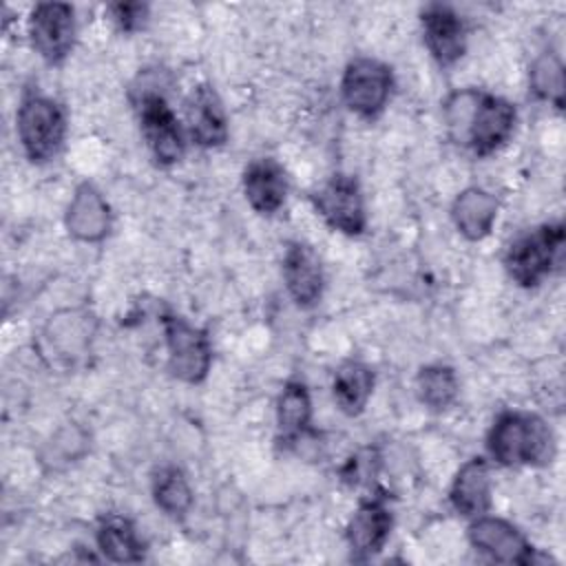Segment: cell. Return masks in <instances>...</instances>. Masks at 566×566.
Wrapping results in <instances>:
<instances>
[{
  "instance_id": "d4e9b609",
  "label": "cell",
  "mask_w": 566,
  "mask_h": 566,
  "mask_svg": "<svg viewBox=\"0 0 566 566\" xmlns=\"http://www.w3.org/2000/svg\"><path fill=\"white\" fill-rule=\"evenodd\" d=\"M108 15L124 33L139 31L148 20V4L144 2H115L108 7Z\"/></svg>"
},
{
  "instance_id": "cb8c5ba5",
  "label": "cell",
  "mask_w": 566,
  "mask_h": 566,
  "mask_svg": "<svg viewBox=\"0 0 566 566\" xmlns=\"http://www.w3.org/2000/svg\"><path fill=\"white\" fill-rule=\"evenodd\" d=\"M531 91L539 97L551 102L555 108L564 106V66L553 53H542L528 73Z\"/></svg>"
},
{
  "instance_id": "3957f363",
  "label": "cell",
  "mask_w": 566,
  "mask_h": 566,
  "mask_svg": "<svg viewBox=\"0 0 566 566\" xmlns=\"http://www.w3.org/2000/svg\"><path fill=\"white\" fill-rule=\"evenodd\" d=\"M564 254V223L548 221L520 234L504 254L509 276L522 287H535L551 276Z\"/></svg>"
},
{
  "instance_id": "603a6c76",
  "label": "cell",
  "mask_w": 566,
  "mask_h": 566,
  "mask_svg": "<svg viewBox=\"0 0 566 566\" xmlns=\"http://www.w3.org/2000/svg\"><path fill=\"white\" fill-rule=\"evenodd\" d=\"M153 500L168 517H184L192 506V489L177 467H161L153 475Z\"/></svg>"
},
{
  "instance_id": "d6986e66",
  "label": "cell",
  "mask_w": 566,
  "mask_h": 566,
  "mask_svg": "<svg viewBox=\"0 0 566 566\" xmlns=\"http://www.w3.org/2000/svg\"><path fill=\"white\" fill-rule=\"evenodd\" d=\"M312 422V398L303 380H287L276 400V429L283 442H298Z\"/></svg>"
},
{
  "instance_id": "5b68a950",
  "label": "cell",
  "mask_w": 566,
  "mask_h": 566,
  "mask_svg": "<svg viewBox=\"0 0 566 566\" xmlns=\"http://www.w3.org/2000/svg\"><path fill=\"white\" fill-rule=\"evenodd\" d=\"M137 119L142 128V137L159 166H172L184 157L186 139L184 128L166 102V97L157 91H144L135 99Z\"/></svg>"
},
{
  "instance_id": "6da1fadb",
  "label": "cell",
  "mask_w": 566,
  "mask_h": 566,
  "mask_svg": "<svg viewBox=\"0 0 566 566\" xmlns=\"http://www.w3.org/2000/svg\"><path fill=\"white\" fill-rule=\"evenodd\" d=\"M515 122V106L486 91L462 88L444 102V124L451 139L478 157L500 150L511 139Z\"/></svg>"
},
{
  "instance_id": "7c38bea8",
  "label": "cell",
  "mask_w": 566,
  "mask_h": 566,
  "mask_svg": "<svg viewBox=\"0 0 566 566\" xmlns=\"http://www.w3.org/2000/svg\"><path fill=\"white\" fill-rule=\"evenodd\" d=\"M422 38L431 57L440 66L455 64L467 51V27L462 15L449 4H427L420 11Z\"/></svg>"
},
{
  "instance_id": "e0dca14e",
  "label": "cell",
  "mask_w": 566,
  "mask_h": 566,
  "mask_svg": "<svg viewBox=\"0 0 566 566\" xmlns=\"http://www.w3.org/2000/svg\"><path fill=\"white\" fill-rule=\"evenodd\" d=\"M449 500L451 506L455 509V513H460L462 517H478L489 513L491 509V471H489V462L484 458H471L467 460L453 482H451V491H449Z\"/></svg>"
},
{
  "instance_id": "ac0fdd59",
  "label": "cell",
  "mask_w": 566,
  "mask_h": 566,
  "mask_svg": "<svg viewBox=\"0 0 566 566\" xmlns=\"http://www.w3.org/2000/svg\"><path fill=\"white\" fill-rule=\"evenodd\" d=\"M497 199L493 192L471 186L464 188L451 206V219L455 230L469 241H482L491 234L497 219Z\"/></svg>"
},
{
  "instance_id": "ffe728a7",
  "label": "cell",
  "mask_w": 566,
  "mask_h": 566,
  "mask_svg": "<svg viewBox=\"0 0 566 566\" xmlns=\"http://www.w3.org/2000/svg\"><path fill=\"white\" fill-rule=\"evenodd\" d=\"M374 391V369L360 360H347L334 371L332 394L338 409L347 416L365 411Z\"/></svg>"
},
{
  "instance_id": "277c9868",
  "label": "cell",
  "mask_w": 566,
  "mask_h": 566,
  "mask_svg": "<svg viewBox=\"0 0 566 566\" xmlns=\"http://www.w3.org/2000/svg\"><path fill=\"white\" fill-rule=\"evenodd\" d=\"M15 133L29 161L44 164L53 159L64 144V108L46 95H24L15 113Z\"/></svg>"
},
{
  "instance_id": "4fadbf2b",
  "label": "cell",
  "mask_w": 566,
  "mask_h": 566,
  "mask_svg": "<svg viewBox=\"0 0 566 566\" xmlns=\"http://www.w3.org/2000/svg\"><path fill=\"white\" fill-rule=\"evenodd\" d=\"M64 223L73 239L84 243H97L111 232V206L93 184L84 181L75 188L69 201Z\"/></svg>"
},
{
  "instance_id": "52a82bcc",
  "label": "cell",
  "mask_w": 566,
  "mask_h": 566,
  "mask_svg": "<svg viewBox=\"0 0 566 566\" xmlns=\"http://www.w3.org/2000/svg\"><path fill=\"white\" fill-rule=\"evenodd\" d=\"M394 75L391 69L374 57L352 60L340 80V95L345 106L358 117H378L391 97Z\"/></svg>"
},
{
  "instance_id": "9c48e42d",
  "label": "cell",
  "mask_w": 566,
  "mask_h": 566,
  "mask_svg": "<svg viewBox=\"0 0 566 566\" xmlns=\"http://www.w3.org/2000/svg\"><path fill=\"white\" fill-rule=\"evenodd\" d=\"M29 38L46 64H60L75 42V11L64 2H40L29 15Z\"/></svg>"
},
{
  "instance_id": "7402d4cb",
  "label": "cell",
  "mask_w": 566,
  "mask_h": 566,
  "mask_svg": "<svg viewBox=\"0 0 566 566\" xmlns=\"http://www.w3.org/2000/svg\"><path fill=\"white\" fill-rule=\"evenodd\" d=\"M458 391H460V382L453 367L442 363L420 367L416 376V394L420 402L431 411L449 409L455 402Z\"/></svg>"
},
{
  "instance_id": "484cf974",
  "label": "cell",
  "mask_w": 566,
  "mask_h": 566,
  "mask_svg": "<svg viewBox=\"0 0 566 566\" xmlns=\"http://www.w3.org/2000/svg\"><path fill=\"white\" fill-rule=\"evenodd\" d=\"M376 469H378V455L371 449H365L345 464L343 480H347L349 484H365L371 480V475H376Z\"/></svg>"
},
{
  "instance_id": "9a60e30c",
  "label": "cell",
  "mask_w": 566,
  "mask_h": 566,
  "mask_svg": "<svg viewBox=\"0 0 566 566\" xmlns=\"http://www.w3.org/2000/svg\"><path fill=\"white\" fill-rule=\"evenodd\" d=\"M243 195L259 214H274L287 197L290 184L285 168L272 157L252 159L243 170Z\"/></svg>"
},
{
  "instance_id": "8992f818",
  "label": "cell",
  "mask_w": 566,
  "mask_h": 566,
  "mask_svg": "<svg viewBox=\"0 0 566 566\" xmlns=\"http://www.w3.org/2000/svg\"><path fill=\"white\" fill-rule=\"evenodd\" d=\"M161 325L170 374L188 385L201 382L212 363V345L206 332L175 314H164Z\"/></svg>"
},
{
  "instance_id": "30bf717a",
  "label": "cell",
  "mask_w": 566,
  "mask_h": 566,
  "mask_svg": "<svg viewBox=\"0 0 566 566\" xmlns=\"http://www.w3.org/2000/svg\"><path fill=\"white\" fill-rule=\"evenodd\" d=\"M469 544L500 564H533L535 548L524 533L509 520L495 515H478L469 526Z\"/></svg>"
},
{
  "instance_id": "44dd1931",
  "label": "cell",
  "mask_w": 566,
  "mask_h": 566,
  "mask_svg": "<svg viewBox=\"0 0 566 566\" xmlns=\"http://www.w3.org/2000/svg\"><path fill=\"white\" fill-rule=\"evenodd\" d=\"M95 539L99 553L111 562L128 564L144 559V542L139 539L135 526L122 515L102 517Z\"/></svg>"
},
{
  "instance_id": "8fae6325",
  "label": "cell",
  "mask_w": 566,
  "mask_h": 566,
  "mask_svg": "<svg viewBox=\"0 0 566 566\" xmlns=\"http://www.w3.org/2000/svg\"><path fill=\"white\" fill-rule=\"evenodd\" d=\"M394 526L387 495H369L349 517L345 539L354 559H369L382 551Z\"/></svg>"
},
{
  "instance_id": "5bb4252c",
  "label": "cell",
  "mask_w": 566,
  "mask_h": 566,
  "mask_svg": "<svg viewBox=\"0 0 566 566\" xmlns=\"http://www.w3.org/2000/svg\"><path fill=\"white\" fill-rule=\"evenodd\" d=\"M283 281L290 296L301 307H312L321 298L325 285L323 265L307 243L292 241L287 245L283 254Z\"/></svg>"
},
{
  "instance_id": "7a4b0ae2",
  "label": "cell",
  "mask_w": 566,
  "mask_h": 566,
  "mask_svg": "<svg viewBox=\"0 0 566 566\" xmlns=\"http://www.w3.org/2000/svg\"><path fill=\"white\" fill-rule=\"evenodd\" d=\"M489 455L502 467H544L557 451L544 418L528 411H502L486 436Z\"/></svg>"
},
{
  "instance_id": "2e32d148",
  "label": "cell",
  "mask_w": 566,
  "mask_h": 566,
  "mask_svg": "<svg viewBox=\"0 0 566 566\" xmlns=\"http://www.w3.org/2000/svg\"><path fill=\"white\" fill-rule=\"evenodd\" d=\"M186 128L201 148H217L228 139V119L223 104L212 86L201 84L186 104Z\"/></svg>"
},
{
  "instance_id": "ba28073f",
  "label": "cell",
  "mask_w": 566,
  "mask_h": 566,
  "mask_svg": "<svg viewBox=\"0 0 566 566\" xmlns=\"http://www.w3.org/2000/svg\"><path fill=\"white\" fill-rule=\"evenodd\" d=\"M312 201L316 212L332 230L347 237H358L365 232L367 212L358 181L354 177L334 175L314 192Z\"/></svg>"
}]
</instances>
